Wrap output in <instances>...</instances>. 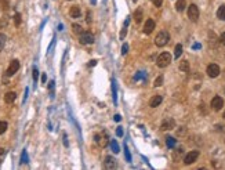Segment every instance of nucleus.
<instances>
[{"label":"nucleus","mask_w":225,"mask_h":170,"mask_svg":"<svg viewBox=\"0 0 225 170\" xmlns=\"http://www.w3.org/2000/svg\"><path fill=\"white\" fill-rule=\"evenodd\" d=\"M111 148H112V151L115 154H119V152H120V148H119V144H117L116 140H112V141H111Z\"/></svg>","instance_id":"aec40b11"},{"label":"nucleus","mask_w":225,"mask_h":170,"mask_svg":"<svg viewBox=\"0 0 225 170\" xmlns=\"http://www.w3.org/2000/svg\"><path fill=\"white\" fill-rule=\"evenodd\" d=\"M17 98V94L14 91H8V93L4 94V102L6 104H12V102L15 101Z\"/></svg>","instance_id":"4468645a"},{"label":"nucleus","mask_w":225,"mask_h":170,"mask_svg":"<svg viewBox=\"0 0 225 170\" xmlns=\"http://www.w3.org/2000/svg\"><path fill=\"white\" fill-rule=\"evenodd\" d=\"M46 80H47V76L43 73V75H42V82H43V83H46Z\"/></svg>","instance_id":"58836bf2"},{"label":"nucleus","mask_w":225,"mask_h":170,"mask_svg":"<svg viewBox=\"0 0 225 170\" xmlns=\"http://www.w3.org/2000/svg\"><path fill=\"white\" fill-rule=\"evenodd\" d=\"M163 85V76H157L156 77V80H155V83H153V86H155V87H160V86Z\"/></svg>","instance_id":"bb28decb"},{"label":"nucleus","mask_w":225,"mask_h":170,"mask_svg":"<svg viewBox=\"0 0 225 170\" xmlns=\"http://www.w3.org/2000/svg\"><path fill=\"white\" fill-rule=\"evenodd\" d=\"M193 49H200V45H193Z\"/></svg>","instance_id":"ea45409f"},{"label":"nucleus","mask_w":225,"mask_h":170,"mask_svg":"<svg viewBox=\"0 0 225 170\" xmlns=\"http://www.w3.org/2000/svg\"><path fill=\"white\" fill-rule=\"evenodd\" d=\"M166 144H167L169 148H173V147L175 145V140H174L173 137H167L166 138Z\"/></svg>","instance_id":"a878e982"},{"label":"nucleus","mask_w":225,"mask_h":170,"mask_svg":"<svg viewBox=\"0 0 225 170\" xmlns=\"http://www.w3.org/2000/svg\"><path fill=\"white\" fill-rule=\"evenodd\" d=\"M125 151H126V159H127L129 162H131V155H130V151H129L127 144H125Z\"/></svg>","instance_id":"c756f323"},{"label":"nucleus","mask_w":225,"mask_h":170,"mask_svg":"<svg viewBox=\"0 0 225 170\" xmlns=\"http://www.w3.org/2000/svg\"><path fill=\"white\" fill-rule=\"evenodd\" d=\"M120 120H122L120 115H115V122H120Z\"/></svg>","instance_id":"4c0bfd02"},{"label":"nucleus","mask_w":225,"mask_h":170,"mask_svg":"<svg viewBox=\"0 0 225 170\" xmlns=\"http://www.w3.org/2000/svg\"><path fill=\"white\" fill-rule=\"evenodd\" d=\"M207 75L210 77H217L220 75V66L217 64H210L207 66Z\"/></svg>","instance_id":"1a4fd4ad"},{"label":"nucleus","mask_w":225,"mask_h":170,"mask_svg":"<svg viewBox=\"0 0 225 170\" xmlns=\"http://www.w3.org/2000/svg\"><path fill=\"white\" fill-rule=\"evenodd\" d=\"M181 54H182V45H177L175 49H174V57H175V58H180Z\"/></svg>","instance_id":"4be33fe9"},{"label":"nucleus","mask_w":225,"mask_h":170,"mask_svg":"<svg viewBox=\"0 0 225 170\" xmlns=\"http://www.w3.org/2000/svg\"><path fill=\"white\" fill-rule=\"evenodd\" d=\"M175 10H177L178 12H181V11H184L185 10V7H186V0H177L175 1Z\"/></svg>","instance_id":"dca6fc26"},{"label":"nucleus","mask_w":225,"mask_h":170,"mask_svg":"<svg viewBox=\"0 0 225 170\" xmlns=\"http://www.w3.org/2000/svg\"><path fill=\"white\" fill-rule=\"evenodd\" d=\"M116 134H117V137H122L123 136V127H117Z\"/></svg>","instance_id":"72a5a7b5"},{"label":"nucleus","mask_w":225,"mask_h":170,"mask_svg":"<svg viewBox=\"0 0 225 170\" xmlns=\"http://www.w3.org/2000/svg\"><path fill=\"white\" fill-rule=\"evenodd\" d=\"M133 1H138V0H133Z\"/></svg>","instance_id":"79ce46f5"},{"label":"nucleus","mask_w":225,"mask_h":170,"mask_svg":"<svg viewBox=\"0 0 225 170\" xmlns=\"http://www.w3.org/2000/svg\"><path fill=\"white\" fill-rule=\"evenodd\" d=\"M170 40V33L167 31H160L155 37V45L157 47H165Z\"/></svg>","instance_id":"f257e3e1"},{"label":"nucleus","mask_w":225,"mask_h":170,"mask_svg":"<svg viewBox=\"0 0 225 170\" xmlns=\"http://www.w3.org/2000/svg\"><path fill=\"white\" fill-rule=\"evenodd\" d=\"M188 18L193 22H196L199 20V8L196 4H191L188 7Z\"/></svg>","instance_id":"7ed1b4c3"},{"label":"nucleus","mask_w":225,"mask_h":170,"mask_svg":"<svg viewBox=\"0 0 225 170\" xmlns=\"http://www.w3.org/2000/svg\"><path fill=\"white\" fill-rule=\"evenodd\" d=\"M180 69L182 71V72H188L189 71V62L186 60H184V61H181L180 62Z\"/></svg>","instance_id":"6ab92c4d"},{"label":"nucleus","mask_w":225,"mask_h":170,"mask_svg":"<svg viewBox=\"0 0 225 170\" xmlns=\"http://www.w3.org/2000/svg\"><path fill=\"white\" fill-rule=\"evenodd\" d=\"M170 62H171V54L167 53V51L162 53L156 60V65L159 66V68H166V66H169Z\"/></svg>","instance_id":"f03ea898"},{"label":"nucleus","mask_w":225,"mask_h":170,"mask_svg":"<svg viewBox=\"0 0 225 170\" xmlns=\"http://www.w3.org/2000/svg\"><path fill=\"white\" fill-rule=\"evenodd\" d=\"M3 152H4V150H3V148H0V155L3 154Z\"/></svg>","instance_id":"a19ab883"},{"label":"nucleus","mask_w":225,"mask_h":170,"mask_svg":"<svg viewBox=\"0 0 225 170\" xmlns=\"http://www.w3.org/2000/svg\"><path fill=\"white\" fill-rule=\"evenodd\" d=\"M217 18L221 21H225V4L220 6L217 10Z\"/></svg>","instance_id":"f3484780"},{"label":"nucleus","mask_w":225,"mask_h":170,"mask_svg":"<svg viewBox=\"0 0 225 170\" xmlns=\"http://www.w3.org/2000/svg\"><path fill=\"white\" fill-rule=\"evenodd\" d=\"M95 142H98V145L100 147H106V142H108V136L105 133H101V134H95V137H94Z\"/></svg>","instance_id":"9b49d317"},{"label":"nucleus","mask_w":225,"mask_h":170,"mask_svg":"<svg viewBox=\"0 0 225 170\" xmlns=\"http://www.w3.org/2000/svg\"><path fill=\"white\" fill-rule=\"evenodd\" d=\"M69 15L72 18H79L82 15V11H80V7L79 6H72L71 10H69Z\"/></svg>","instance_id":"2eb2a0df"},{"label":"nucleus","mask_w":225,"mask_h":170,"mask_svg":"<svg viewBox=\"0 0 225 170\" xmlns=\"http://www.w3.org/2000/svg\"><path fill=\"white\" fill-rule=\"evenodd\" d=\"M112 94H113V102L117 104V91H116V83L112 80Z\"/></svg>","instance_id":"5701e85b"},{"label":"nucleus","mask_w":225,"mask_h":170,"mask_svg":"<svg viewBox=\"0 0 225 170\" xmlns=\"http://www.w3.org/2000/svg\"><path fill=\"white\" fill-rule=\"evenodd\" d=\"M21 163H28V155H26V151H22V155H21Z\"/></svg>","instance_id":"c85d7f7f"},{"label":"nucleus","mask_w":225,"mask_h":170,"mask_svg":"<svg viewBox=\"0 0 225 170\" xmlns=\"http://www.w3.org/2000/svg\"><path fill=\"white\" fill-rule=\"evenodd\" d=\"M224 117H225V112H224Z\"/></svg>","instance_id":"37998d69"},{"label":"nucleus","mask_w":225,"mask_h":170,"mask_svg":"<svg viewBox=\"0 0 225 170\" xmlns=\"http://www.w3.org/2000/svg\"><path fill=\"white\" fill-rule=\"evenodd\" d=\"M162 101H163V97L162 96H153L152 98H151V101H149V105L152 107V108H156V107H159L162 104Z\"/></svg>","instance_id":"ddd939ff"},{"label":"nucleus","mask_w":225,"mask_h":170,"mask_svg":"<svg viewBox=\"0 0 225 170\" xmlns=\"http://www.w3.org/2000/svg\"><path fill=\"white\" fill-rule=\"evenodd\" d=\"M174 127H175V120H174L173 117H166L165 120L162 122V126H160V129L162 130H173Z\"/></svg>","instance_id":"0eeeda50"},{"label":"nucleus","mask_w":225,"mask_h":170,"mask_svg":"<svg viewBox=\"0 0 225 170\" xmlns=\"http://www.w3.org/2000/svg\"><path fill=\"white\" fill-rule=\"evenodd\" d=\"M6 42H7V36L4 33H0V51H3L4 46H6Z\"/></svg>","instance_id":"412c9836"},{"label":"nucleus","mask_w":225,"mask_h":170,"mask_svg":"<svg viewBox=\"0 0 225 170\" xmlns=\"http://www.w3.org/2000/svg\"><path fill=\"white\" fill-rule=\"evenodd\" d=\"M80 43L82 45H92L94 43V35L91 32H82L80 33Z\"/></svg>","instance_id":"423d86ee"},{"label":"nucleus","mask_w":225,"mask_h":170,"mask_svg":"<svg viewBox=\"0 0 225 170\" xmlns=\"http://www.w3.org/2000/svg\"><path fill=\"white\" fill-rule=\"evenodd\" d=\"M8 125H7V122H4V120H0V136L3 133H6V130H7Z\"/></svg>","instance_id":"b1692460"},{"label":"nucleus","mask_w":225,"mask_h":170,"mask_svg":"<svg viewBox=\"0 0 225 170\" xmlns=\"http://www.w3.org/2000/svg\"><path fill=\"white\" fill-rule=\"evenodd\" d=\"M155 21L152 20V18H149V20H146V22H145L144 25V33L145 35H151V33L153 32V29H155Z\"/></svg>","instance_id":"9d476101"},{"label":"nucleus","mask_w":225,"mask_h":170,"mask_svg":"<svg viewBox=\"0 0 225 170\" xmlns=\"http://www.w3.org/2000/svg\"><path fill=\"white\" fill-rule=\"evenodd\" d=\"M18 69H20V61L18 60H12L8 65L7 71H6V76H12L14 73L18 72Z\"/></svg>","instance_id":"20e7f679"},{"label":"nucleus","mask_w":225,"mask_h":170,"mask_svg":"<svg viewBox=\"0 0 225 170\" xmlns=\"http://www.w3.org/2000/svg\"><path fill=\"white\" fill-rule=\"evenodd\" d=\"M127 51H129V45H127V43H125V45H123V47H122V54H123V55H126V54H127Z\"/></svg>","instance_id":"7c9ffc66"},{"label":"nucleus","mask_w":225,"mask_h":170,"mask_svg":"<svg viewBox=\"0 0 225 170\" xmlns=\"http://www.w3.org/2000/svg\"><path fill=\"white\" fill-rule=\"evenodd\" d=\"M126 32H127V29H126L125 26H123V29H122V32H120V39H125Z\"/></svg>","instance_id":"c9c22d12"},{"label":"nucleus","mask_w":225,"mask_h":170,"mask_svg":"<svg viewBox=\"0 0 225 170\" xmlns=\"http://www.w3.org/2000/svg\"><path fill=\"white\" fill-rule=\"evenodd\" d=\"M37 77H39V71L37 68H33V80L37 82Z\"/></svg>","instance_id":"473e14b6"},{"label":"nucleus","mask_w":225,"mask_h":170,"mask_svg":"<svg viewBox=\"0 0 225 170\" xmlns=\"http://www.w3.org/2000/svg\"><path fill=\"white\" fill-rule=\"evenodd\" d=\"M153 4H155V7H162V4H163V0H151Z\"/></svg>","instance_id":"2f4dec72"},{"label":"nucleus","mask_w":225,"mask_h":170,"mask_svg":"<svg viewBox=\"0 0 225 170\" xmlns=\"http://www.w3.org/2000/svg\"><path fill=\"white\" fill-rule=\"evenodd\" d=\"M14 24H15V26H20L21 25V14H18V12L14 15Z\"/></svg>","instance_id":"cd10ccee"},{"label":"nucleus","mask_w":225,"mask_h":170,"mask_svg":"<svg viewBox=\"0 0 225 170\" xmlns=\"http://www.w3.org/2000/svg\"><path fill=\"white\" fill-rule=\"evenodd\" d=\"M224 107V100H222L220 96H216V97L211 100V108L214 111H220Z\"/></svg>","instance_id":"6e6552de"},{"label":"nucleus","mask_w":225,"mask_h":170,"mask_svg":"<svg viewBox=\"0 0 225 170\" xmlns=\"http://www.w3.org/2000/svg\"><path fill=\"white\" fill-rule=\"evenodd\" d=\"M94 65H97V60H91L89 62V66H94Z\"/></svg>","instance_id":"e433bc0d"},{"label":"nucleus","mask_w":225,"mask_h":170,"mask_svg":"<svg viewBox=\"0 0 225 170\" xmlns=\"http://www.w3.org/2000/svg\"><path fill=\"white\" fill-rule=\"evenodd\" d=\"M134 20H135L137 24H140L141 21H142V10H141V8L135 10V12H134Z\"/></svg>","instance_id":"a211bd4d"},{"label":"nucleus","mask_w":225,"mask_h":170,"mask_svg":"<svg viewBox=\"0 0 225 170\" xmlns=\"http://www.w3.org/2000/svg\"><path fill=\"white\" fill-rule=\"evenodd\" d=\"M218 40H220V43H221V45H224V46H225V32L222 33L221 36H220V39H218Z\"/></svg>","instance_id":"f704fd0d"},{"label":"nucleus","mask_w":225,"mask_h":170,"mask_svg":"<svg viewBox=\"0 0 225 170\" xmlns=\"http://www.w3.org/2000/svg\"><path fill=\"white\" fill-rule=\"evenodd\" d=\"M197 158H199V151H189L188 154L185 155L184 163L185 165H192L193 162H196Z\"/></svg>","instance_id":"39448f33"},{"label":"nucleus","mask_w":225,"mask_h":170,"mask_svg":"<svg viewBox=\"0 0 225 170\" xmlns=\"http://www.w3.org/2000/svg\"><path fill=\"white\" fill-rule=\"evenodd\" d=\"M104 166H105V169H116V166H117L116 159L113 158V156H106L104 161Z\"/></svg>","instance_id":"f8f14e48"},{"label":"nucleus","mask_w":225,"mask_h":170,"mask_svg":"<svg viewBox=\"0 0 225 170\" xmlns=\"http://www.w3.org/2000/svg\"><path fill=\"white\" fill-rule=\"evenodd\" d=\"M72 31L76 33V35H80V33L83 32V29H82V26L79 24H73L72 25Z\"/></svg>","instance_id":"393cba45"}]
</instances>
